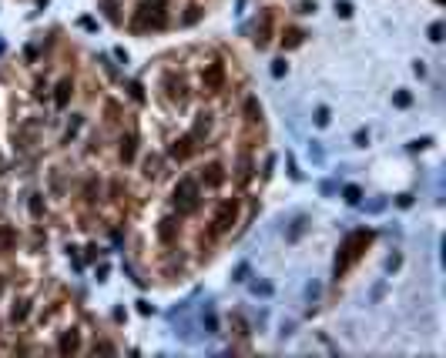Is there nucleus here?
<instances>
[{
    "mask_svg": "<svg viewBox=\"0 0 446 358\" xmlns=\"http://www.w3.org/2000/svg\"><path fill=\"white\" fill-rule=\"evenodd\" d=\"M369 241H373V231L369 228H359V231H352V234H346V241H342V248H339V258H336V278L346 275L349 264L363 255Z\"/></svg>",
    "mask_w": 446,
    "mask_h": 358,
    "instance_id": "obj_1",
    "label": "nucleus"
},
{
    "mask_svg": "<svg viewBox=\"0 0 446 358\" xmlns=\"http://www.w3.org/2000/svg\"><path fill=\"white\" fill-rule=\"evenodd\" d=\"M175 207H178V215H191L198 207V184L191 177H181L178 188H175Z\"/></svg>",
    "mask_w": 446,
    "mask_h": 358,
    "instance_id": "obj_2",
    "label": "nucleus"
},
{
    "mask_svg": "<svg viewBox=\"0 0 446 358\" xmlns=\"http://www.w3.org/2000/svg\"><path fill=\"white\" fill-rule=\"evenodd\" d=\"M145 27H164V4L161 0H151L138 10L134 17V31H145Z\"/></svg>",
    "mask_w": 446,
    "mask_h": 358,
    "instance_id": "obj_3",
    "label": "nucleus"
},
{
    "mask_svg": "<svg viewBox=\"0 0 446 358\" xmlns=\"http://www.w3.org/2000/svg\"><path fill=\"white\" fill-rule=\"evenodd\" d=\"M235 218H238V201H225V204L218 207V215H215V224H211V231H215V234L228 231L232 224H235Z\"/></svg>",
    "mask_w": 446,
    "mask_h": 358,
    "instance_id": "obj_4",
    "label": "nucleus"
},
{
    "mask_svg": "<svg viewBox=\"0 0 446 358\" xmlns=\"http://www.w3.org/2000/svg\"><path fill=\"white\" fill-rule=\"evenodd\" d=\"M191 151H195V137L188 134V137H181V141H175V144H171V151H168V154H171L175 161H185Z\"/></svg>",
    "mask_w": 446,
    "mask_h": 358,
    "instance_id": "obj_5",
    "label": "nucleus"
},
{
    "mask_svg": "<svg viewBox=\"0 0 446 358\" xmlns=\"http://www.w3.org/2000/svg\"><path fill=\"white\" fill-rule=\"evenodd\" d=\"M221 80H225V67H221V64H208V71H205V87L218 91Z\"/></svg>",
    "mask_w": 446,
    "mask_h": 358,
    "instance_id": "obj_6",
    "label": "nucleus"
},
{
    "mask_svg": "<svg viewBox=\"0 0 446 358\" xmlns=\"http://www.w3.org/2000/svg\"><path fill=\"white\" fill-rule=\"evenodd\" d=\"M202 181L208 184V188H218L221 181H225V171H221V164H208L202 171Z\"/></svg>",
    "mask_w": 446,
    "mask_h": 358,
    "instance_id": "obj_7",
    "label": "nucleus"
},
{
    "mask_svg": "<svg viewBox=\"0 0 446 358\" xmlns=\"http://www.w3.org/2000/svg\"><path fill=\"white\" fill-rule=\"evenodd\" d=\"M71 94H74V84H71V77H64V80H61V84H57L54 104H57V107H67V101H71Z\"/></svg>",
    "mask_w": 446,
    "mask_h": 358,
    "instance_id": "obj_8",
    "label": "nucleus"
},
{
    "mask_svg": "<svg viewBox=\"0 0 446 358\" xmlns=\"http://www.w3.org/2000/svg\"><path fill=\"white\" fill-rule=\"evenodd\" d=\"M175 231H178V221H175V218H164L161 228H158V238H161L164 245H171V241H175Z\"/></svg>",
    "mask_w": 446,
    "mask_h": 358,
    "instance_id": "obj_9",
    "label": "nucleus"
},
{
    "mask_svg": "<svg viewBox=\"0 0 446 358\" xmlns=\"http://www.w3.org/2000/svg\"><path fill=\"white\" fill-rule=\"evenodd\" d=\"M17 241V231L10 228V224H0V251H10Z\"/></svg>",
    "mask_w": 446,
    "mask_h": 358,
    "instance_id": "obj_10",
    "label": "nucleus"
},
{
    "mask_svg": "<svg viewBox=\"0 0 446 358\" xmlns=\"http://www.w3.org/2000/svg\"><path fill=\"white\" fill-rule=\"evenodd\" d=\"M77 345H81V338H77V332H67L64 338H61V355H71V351H77Z\"/></svg>",
    "mask_w": 446,
    "mask_h": 358,
    "instance_id": "obj_11",
    "label": "nucleus"
},
{
    "mask_svg": "<svg viewBox=\"0 0 446 358\" xmlns=\"http://www.w3.org/2000/svg\"><path fill=\"white\" fill-rule=\"evenodd\" d=\"M302 37H305L302 31L289 27V31H285V37H282V47H285V50H289V47H299V44H302Z\"/></svg>",
    "mask_w": 446,
    "mask_h": 358,
    "instance_id": "obj_12",
    "label": "nucleus"
},
{
    "mask_svg": "<svg viewBox=\"0 0 446 358\" xmlns=\"http://www.w3.org/2000/svg\"><path fill=\"white\" fill-rule=\"evenodd\" d=\"M134 144H138L134 137H124V141H121V161H124V164H131V161H134V151H138Z\"/></svg>",
    "mask_w": 446,
    "mask_h": 358,
    "instance_id": "obj_13",
    "label": "nucleus"
},
{
    "mask_svg": "<svg viewBox=\"0 0 446 358\" xmlns=\"http://www.w3.org/2000/svg\"><path fill=\"white\" fill-rule=\"evenodd\" d=\"M202 325L208 328V335H218V318H215V311H211V308L202 315Z\"/></svg>",
    "mask_w": 446,
    "mask_h": 358,
    "instance_id": "obj_14",
    "label": "nucleus"
},
{
    "mask_svg": "<svg viewBox=\"0 0 446 358\" xmlns=\"http://www.w3.org/2000/svg\"><path fill=\"white\" fill-rule=\"evenodd\" d=\"M245 114H248V121H259L262 117V107H259V101H255V97H248V101H245Z\"/></svg>",
    "mask_w": 446,
    "mask_h": 358,
    "instance_id": "obj_15",
    "label": "nucleus"
},
{
    "mask_svg": "<svg viewBox=\"0 0 446 358\" xmlns=\"http://www.w3.org/2000/svg\"><path fill=\"white\" fill-rule=\"evenodd\" d=\"M342 198H346V201H349V204H359V201H363V191H359L356 184H349L346 191H342Z\"/></svg>",
    "mask_w": 446,
    "mask_h": 358,
    "instance_id": "obj_16",
    "label": "nucleus"
},
{
    "mask_svg": "<svg viewBox=\"0 0 446 358\" xmlns=\"http://www.w3.org/2000/svg\"><path fill=\"white\" fill-rule=\"evenodd\" d=\"M272 291H275V288L268 285V281H252V294H262V298H268Z\"/></svg>",
    "mask_w": 446,
    "mask_h": 358,
    "instance_id": "obj_17",
    "label": "nucleus"
},
{
    "mask_svg": "<svg viewBox=\"0 0 446 358\" xmlns=\"http://www.w3.org/2000/svg\"><path fill=\"white\" fill-rule=\"evenodd\" d=\"M31 215L34 218L44 215V194H31Z\"/></svg>",
    "mask_w": 446,
    "mask_h": 358,
    "instance_id": "obj_18",
    "label": "nucleus"
},
{
    "mask_svg": "<svg viewBox=\"0 0 446 358\" xmlns=\"http://www.w3.org/2000/svg\"><path fill=\"white\" fill-rule=\"evenodd\" d=\"M101 7H104V17H107V20H114V24H118V4H114V0H104Z\"/></svg>",
    "mask_w": 446,
    "mask_h": 358,
    "instance_id": "obj_19",
    "label": "nucleus"
},
{
    "mask_svg": "<svg viewBox=\"0 0 446 358\" xmlns=\"http://www.w3.org/2000/svg\"><path fill=\"white\" fill-rule=\"evenodd\" d=\"M305 224H309V221H305V218L299 215V218H295V224H292V231H289V238L295 241V238H299V234H302V231H305Z\"/></svg>",
    "mask_w": 446,
    "mask_h": 358,
    "instance_id": "obj_20",
    "label": "nucleus"
},
{
    "mask_svg": "<svg viewBox=\"0 0 446 358\" xmlns=\"http://www.w3.org/2000/svg\"><path fill=\"white\" fill-rule=\"evenodd\" d=\"M336 14H339V17H352V4H349V0H339V4H336Z\"/></svg>",
    "mask_w": 446,
    "mask_h": 358,
    "instance_id": "obj_21",
    "label": "nucleus"
},
{
    "mask_svg": "<svg viewBox=\"0 0 446 358\" xmlns=\"http://www.w3.org/2000/svg\"><path fill=\"white\" fill-rule=\"evenodd\" d=\"M329 121H332V117H329V107H319V111H316V124H319V128H325Z\"/></svg>",
    "mask_w": 446,
    "mask_h": 358,
    "instance_id": "obj_22",
    "label": "nucleus"
},
{
    "mask_svg": "<svg viewBox=\"0 0 446 358\" xmlns=\"http://www.w3.org/2000/svg\"><path fill=\"white\" fill-rule=\"evenodd\" d=\"M27 318V302H20V305H14V321H24Z\"/></svg>",
    "mask_w": 446,
    "mask_h": 358,
    "instance_id": "obj_23",
    "label": "nucleus"
},
{
    "mask_svg": "<svg viewBox=\"0 0 446 358\" xmlns=\"http://www.w3.org/2000/svg\"><path fill=\"white\" fill-rule=\"evenodd\" d=\"M248 275H252L248 264H238V268H235V281H248Z\"/></svg>",
    "mask_w": 446,
    "mask_h": 358,
    "instance_id": "obj_24",
    "label": "nucleus"
},
{
    "mask_svg": "<svg viewBox=\"0 0 446 358\" xmlns=\"http://www.w3.org/2000/svg\"><path fill=\"white\" fill-rule=\"evenodd\" d=\"M430 40H433V44H439V40H443V24H433L430 27Z\"/></svg>",
    "mask_w": 446,
    "mask_h": 358,
    "instance_id": "obj_25",
    "label": "nucleus"
},
{
    "mask_svg": "<svg viewBox=\"0 0 446 358\" xmlns=\"http://www.w3.org/2000/svg\"><path fill=\"white\" fill-rule=\"evenodd\" d=\"M393 101H396V104H399V107H409V104H413V97L406 94V91H399V94H396V97H393Z\"/></svg>",
    "mask_w": 446,
    "mask_h": 358,
    "instance_id": "obj_26",
    "label": "nucleus"
},
{
    "mask_svg": "<svg viewBox=\"0 0 446 358\" xmlns=\"http://www.w3.org/2000/svg\"><path fill=\"white\" fill-rule=\"evenodd\" d=\"M77 128H81V117H74V121H71V124H67V141H71V137H74V134H77Z\"/></svg>",
    "mask_w": 446,
    "mask_h": 358,
    "instance_id": "obj_27",
    "label": "nucleus"
},
{
    "mask_svg": "<svg viewBox=\"0 0 446 358\" xmlns=\"http://www.w3.org/2000/svg\"><path fill=\"white\" fill-rule=\"evenodd\" d=\"M285 74V61H275V64H272V77H282Z\"/></svg>",
    "mask_w": 446,
    "mask_h": 358,
    "instance_id": "obj_28",
    "label": "nucleus"
},
{
    "mask_svg": "<svg viewBox=\"0 0 446 358\" xmlns=\"http://www.w3.org/2000/svg\"><path fill=\"white\" fill-rule=\"evenodd\" d=\"M198 17H202V14H198V7H191V10H188V14H185V24H195Z\"/></svg>",
    "mask_w": 446,
    "mask_h": 358,
    "instance_id": "obj_29",
    "label": "nucleus"
},
{
    "mask_svg": "<svg viewBox=\"0 0 446 358\" xmlns=\"http://www.w3.org/2000/svg\"><path fill=\"white\" fill-rule=\"evenodd\" d=\"M305 298H309V302H316V298H319V285H309L305 288Z\"/></svg>",
    "mask_w": 446,
    "mask_h": 358,
    "instance_id": "obj_30",
    "label": "nucleus"
},
{
    "mask_svg": "<svg viewBox=\"0 0 446 358\" xmlns=\"http://www.w3.org/2000/svg\"><path fill=\"white\" fill-rule=\"evenodd\" d=\"M131 97H134V101H145V91H141L138 84H131Z\"/></svg>",
    "mask_w": 446,
    "mask_h": 358,
    "instance_id": "obj_31",
    "label": "nucleus"
},
{
    "mask_svg": "<svg viewBox=\"0 0 446 358\" xmlns=\"http://www.w3.org/2000/svg\"><path fill=\"white\" fill-rule=\"evenodd\" d=\"M382 207H386V201H382V198H376L373 204H369V211H373V215H376V211H382Z\"/></svg>",
    "mask_w": 446,
    "mask_h": 358,
    "instance_id": "obj_32",
    "label": "nucleus"
},
{
    "mask_svg": "<svg viewBox=\"0 0 446 358\" xmlns=\"http://www.w3.org/2000/svg\"><path fill=\"white\" fill-rule=\"evenodd\" d=\"M366 141H369V134H366V131H356V144H359V147H366Z\"/></svg>",
    "mask_w": 446,
    "mask_h": 358,
    "instance_id": "obj_33",
    "label": "nucleus"
},
{
    "mask_svg": "<svg viewBox=\"0 0 446 358\" xmlns=\"http://www.w3.org/2000/svg\"><path fill=\"white\" fill-rule=\"evenodd\" d=\"M322 194H336V181H325L322 184Z\"/></svg>",
    "mask_w": 446,
    "mask_h": 358,
    "instance_id": "obj_34",
    "label": "nucleus"
},
{
    "mask_svg": "<svg viewBox=\"0 0 446 358\" xmlns=\"http://www.w3.org/2000/svg\"><path fill=\"white\" fill-rule=\"evenodd\" d=\"M0 291H4V285H0Z\"/></svg>",
    "mask_w": 446,
    "mask_h": 358,
    "instance_id": "obj_35",
    "label": "nucleus"
}]
</instances>
